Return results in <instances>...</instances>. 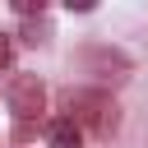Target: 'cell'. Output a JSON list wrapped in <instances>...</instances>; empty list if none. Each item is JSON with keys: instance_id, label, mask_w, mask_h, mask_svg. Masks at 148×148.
<instances>
[{"instance_id": "6da1fadb", "label": "cell", "mask_w": 148, "mask_h": 148, "mask_svg": "<svg viewBox=\"0 0 148 148\" xmlns=\"http://www.w3.org/2000/svg\"><path fill=\"white\" fill-rule=\"evenodd\" d=\"M65 102H69V111H74L69 120H74L79 130H83V125H88L92 134H111V130H116V102H111L106 92H69Z\"/></svg>"}, {"instance_id": "7a4b0ae2", "label": "cell", "mask_w": 148, "mask_h": 148, "mask_svg": "<svg viewBox=\"0 0 148 148\" xmlns=\"http://www.w3.org/2000/svg\"><path fill=\"white\" fill-rule=\"evenodd\" d=\"M42 83H37V74H18L14 83H9V111L18 116V120H32L37 111H42Z\"/></svg>"}, {"instance_id": "3957f363", "label": "cell", "mask_w": 148, "mask_h": 148, "mask_svg": "<svg viewBox=\"0 0 148 148\" xmlns=\"http://www.w3.org/2000/svg\"><path fill=\"white\" fill-rule=\"evenodd\" d=\"M46 139H51V148H83V130H79L69 116H56V120L46 125Z\"/></svg>"}, {"instance_id": "277c9868", "label": "cell", "mask_w": 148, "mask_h": 148, "mask_svg": "<svg viewBox=\"0 0 148 148\" xmlns=\"http://www.w3.org/2000/svg\"><path fill=\"white\" fill-rule=\"evenodd\" d=\"M9 65V42H5V32H0V69Z\"/></svg>"}]
</instances>
